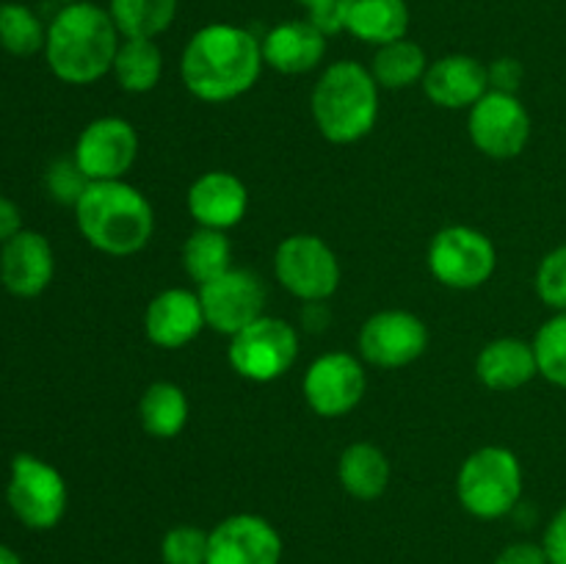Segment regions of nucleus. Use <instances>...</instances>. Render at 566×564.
Listing matches in <instances>:
<instances>
[{
	"label": "nucleus",
	"instance_id": "nucleus-37",
	"mask_svg": "<svg viewBox=\"0 0 566 564\" xmlns=\"http://www.w3.org/2000/svg\"><path fill=\"white\" fill-rule=\"evenodd\" d=\"M495 564H551V558H547L545 547L536 542H512L497 553Z\"/></svg>",
	"mask_w": 566,
	"mask_h": 564
},
{
	"label": "nucleus",
	"instance_id": "nucleus-25",
	"mask_svg": "<svg viewBox=\"0 0 566 564\" xmlns=\"http://www.w3.org/2000/svg\"><path fill=\"white\" fill-rule=\"evenodd\" d=\"M119 86L130 94L153 92L164 75V55L153 39H125L116 50L114 70Z\"/></svg>",
	"mask_w": 566,
	"mask_h": 564
},
{
	"label": "nucleus",
	"instance_id": "nucleus-9",
	"mask_svg": "<svg viewBox=\"0 0 566 564\" xmlns=\"http://www.w3.org/2000/svg\"><path fill=\"white\" fill-rule=\"evenodd\" d=\"M298 335L287 321L260 315L230 341V365L249 382H274L293 368Z\"/></svg>",
	"mask_w": 566,
	"mask_h": 564
},
{
	"label": "nucleus",
	"instance_id": "nucleus-23",
	"mask_svg": "<svg viewBox=\"0 0 566 564\" xmlns=\"http://www.w3.org/2000/svg\"><path fill=\"white\" fill-rule=\"evenodd\" d=\"M390 473V459L374 442H352L340 453V464H337L340 487L357 501H376L385 495Z\"/></svg>",
	"mask_w": 566,
	"mask_h": 564
},
{
	"label": "nucleus",
	"instance_id": "nucleus-16",
	"mask_svg": "<svg viewBox=\"0 0 566 564\" xmlns=\"http://www.w3.org/2000/svg\"><path fill=\"white\" fill-rule=\"evenodd\" d=\"M53 247L42 232L22 230L0 249V282L14 296H39L53 280Z\"/></svg>",
	"mask_w": 566,
	"mask_h": 564
},
{
	"label": "nucleus",
	"instance_id": "nucleus-5",
	"mask_svg": "<svg viewBox=\"0 0 566 564\" xmlns=\"http://www.w3.org/2000/svg\"><path fill=\"white\" fill-rule=\"evenodd\" d=\"M459 503L479 520H501L523 498V464L503 446L470 453L457 476Z\"/></svg>",
	"mask_w": 566,
	"mask_h": 564
},
{
	"label": "nucleus",
	"instance_id": "nucleus-14",
	"mask_svg": "<svg viewBox=\"0 0 566 564\" xmlns=\"http://www.w3.org/2000/svg\"><path fill=\"white\" fill-rule=\"evenodd\" d=\"M429 346V330L409 310H381L359 330V352L379 368H403L423 357Z\"/></svg>",
	"mask_w": 566,
	"mask_h": 564
},
{
	"label": "nucleus",
	"instance_id": "nucleus-33",
	"mask_svg": "<svg viewBox=\"0 0 566 564\" xmlns=\"http://www.w3.org/2000/svg\"><path fill=\"white\" fill-rule=\"evenodd\" d=\"M44 186H48L50 197L61 205H72L75 208L86 188L92 186L83 169L77 166L75 158H59L50 164L48 175H44Z\"/></svg>",
	"mask_w": 566,
	"mask_h": 564
},
{
	"label": "nucleus",
	"instance_id": "nucleus-31",
	"mask_svg": "<svg viewBox=\"0 0 566 564\" xmlns=\"http://www.w3.org/2000/svg\"><path fill=\"white\" fill-rule=\"evenodd\" d=\"M210 531L197 525H175L160 540V558L164 564H208Z\"/></svg>",
	"mask_w": 566,
	"mask_h": 564
},
{
	"label": "nucleus",
	"instance_id": "nucleus-13",
	"mask_svg": "<svg viewBox=\"0 0 566 564\" xmlns=\"http://www.w3.org/2000/svg\"><path fill=\"white\" fill-rule=\"evenodd\" d=\"M368 376L363 363L346 352L321 354L304 374V398L321 418H343L365 396Z\"/></svg>",
	"mask_w": 566,
	"mask_h": 564
},
{
	"label": "nucleus",
	"instance_id": "nucleus-3",
	"mask_svg": "<svg viewBox=\"0 0 566 564\" xmlns=\"http://www.w3.org/2000/svg\"><path fill=\"white\" fill-rule=\"evenodd\" d=\"M81 236L114 258L142 252L155 232V210L136 186L125 180L92 182L75 205Z\"/></svg>",
	"mask_w": 566,
	"mask_h": 564
},
{
	"label": "nucleus",
	"instance_id": "nucleus-15",
	"mask_svg": "<svg viewBox=\"0 0 566 564\" xmlns=\"http://www.w3.org/2000/svg\"><path fill=\"white\" fill-rule=\"evenodd\" d=\"M282 536L260 514H230L210 531L208 564H282Z\"/></svg>",
	"mask_w": 566,
	"mask_h": 564
},
{
	"label": "nucleus",
	"instance_id": "nucleus-27",
	"mask_svg": "<svg viewBox=\"0 0 566 564\" xmlns=\"http://www.w3.org/2000/svg\"><path fill=\"white\" fill-rule=\"evenodd\" d=\"M426 70H429V61H426L423 48L403 36L376 50L370 75L381 88H409L423 81Z\"/></svg>",
	"mask_w": 566,
	"mask_h": 564
},
{
	"label": "nucleus",
	"instance_id": "nucleus-26",
	"mask_svg": "<svg viewBox=\"0 0 566 564\" xmlns=\"http://www.w3.org/2000/svg\"><path fill=\"white\" fill-rule=\"evenodd\" d=\"M182 269L199 285L230 271L232 243L224 236V230H210V227L193 230L182 243Z\"/></svg>",
	"mask_w": 566,
	"mask_h": 564
},
{
	"label": "nucleus",
	"instance_id": "nucleus-17",
	"mask_svg": "<svg viewBox=\"0 0 566 564\" xmlns=\"http://www.w3.org/2000/svg\"><path fill=\"white\" fill-rule=\"evenodd\" d=\"M205 313L199 293L186 288L160 291L144 310V332L160 348H182L202 332Z\"/></svg>",
	"mask_w": 566,
	"mask_h": 564
},
{
	"label": "nucleus",
	"instance_id": "nucleus-18",
	"mask_svg": "<svg viewBox=\"0 0 566 564\" xmlns=\"http://www.w3.org/2000/svg\"><path fill=\"white\" fill-rule=\"evenodd\" d=\"M249 208V191L232 171H205L188 188V213L199 227L230 230L241 224Z\"/></svg>",
	"mask_w": 566,
	"mask_h": 564
},
{
	"label": "nucleus",
	"instance_id": "nucleus-29",
	"mask_svg": "<svg viewBox=\"0 0 566 564\" xmlns=\"http://www.w3.org/2000/svg\"><path fill=\"white\" fill-rule=\"evenodd\" d=\"M48 31L39 17L20 3L0 6V48L11 55H33L44 50Z\"/></svg>",
	"mask_w": 566,
	"mask_h": 564
},
{
	"label": "nucleus",
	"instance_id": "nucleus-6",
	"mask_svg": "<svg viewBox=\"0 0 566 564\" xmlns=\"http://www.w3.org/2000/svg\"><path fill=\"white\" fill-rule=\"evenodd\" d=\"M6 501L25 529L50 531L64 518L70 492L64 476L53 464L33 453H17L11 459Z\"/></svg>",
	"mask_w": 566,
	"mask_h": 564
},
{
	"label": "nucleus",
	"instance_id": "nucleus-36",
	"mask_svg": "<svg viewBox=\"0 0 566 564\" xmlns=\"http://www.w3.org/2000/svg\"><path fill=\"white\" fill-rule=\"evenodd\" d=\"M542 547H545L551 564H566V506L553 514L551 525L542 536Z\"/></svg>",
	"mask_w": 566,
	"mask_h": 564
},
{
	"label": "nucleus",
	"instance_id": "nucleus-19",
	"mask_svg": "<svg viewBox=\"0 0 566 564\" xmlns=\"http://www.w3.org/2000/svg\"><path fill=\"white\" fill-rule=\"evenodd\" d=\"M423 92L440 108H473L490 92L486 66L479 59H473V55H446V59L429 64L423 75Z\"/></svg>",
	"mask_w": 566,
	"mask_h": 564
},
{
	"label": "nucleus",
	"instance_id": "nucleus-8",
	"mask_svg": "<svg viewBox=\"0 0 566 564\" xmlns=\"http://www.w3.org/2000/svg\"><path fill=\"white\" fill-rule=\"evenodd\" d=\"M274 274L287 293L310 304L329 299L340 285L337 254L324 238L307 236V232L285 238L276 247Z\"/></svg>",
	"mask_w": 566,
	"mask_h": 564
},
{
	"label": "nucleus",
	"instance_id": "nucleus-1",
	"mask_svg": "<svg viewBox=\"0 0 566 564\" xmlns=\"http://www.w3.org/2000/svg\"><path fill=\"white\" fill-rule=\"evenodd\" d=\"M263 64V44L252 31L230 22H213L188 39L180 75L197 100L230 103L258 83Z\"/></svg>",
	"mask_w": 566,
	"mask_h": 564
},
{
	"label": "nucleus",
	"instance_id": "nucleus-39",
	"mask_svg": "<svg viewBox=\"0 0 566 564\" xmlns=\"http://www.w3.org/2000/svg\"><path fill=\"white\" fill-rule=\"evenodd\" d=\"M0 564H22V558L17 556L9 545H3V542H0Z\"/></svg>",
	"mask_w": 566,
	"mask_h": 564
},
{
	"label": "nucleus",
	"instance_id": "nucleus-35",
	"mask_svg": "<svg viewBox=\"0 0 566 564\" xmlns=\"http://www.w3.org/2000/svg\"><path fill=\"white\" fill-rule=\"evenodd\" d=\"M296 3H302L307 9V20L313 25H318L326 36L340 31V17H337L340 0H296Z\"/></svg>",
	"mask_w": 566,
	"mask_h": 564
},
{
	"label": "nucleus",
	"instance_id": "nucleus-24",
	"mask_svg": "<svg viewBox=\"0 0 566 564\" xmlns=\"http://www.w3.org/2000/svg\"><path fill=\"white\" fill-rule=\"evenodd\" d=\"M188 398L175 382H153L138 401V418L144 431L158 440H171L188 424Z\"/></svg>",
	"mask_w": 566,
	"mask_h": 564
},
{
	"label": "nucleus",
	"instance_id": "nucleus-12",
	"mask_svg": "<svg viewBox=\"0 0 566 564\" xmlns=\"http://www.w3.org/2000/svg\"><path fill=\"white\" fill-rule=\"evenodd\" d=\"M138 136L136 127L122 116H99L88 122L75 144L77 166L92 182L122 180L136 164Z\"/></svg>",
	"mask_w": 566,
	"mask_h": 564
},
{
	"label": "nucleus",
	"instance_id": "nucleus-10",
	"mask_svg": "<svg viewBox=\"0 0 566 564\" xmlns=\"http://www.w3.org/2000/svg\"><path fill=\"white\" fill-rule=\"evenodd\" d=\"M468 130L475 149L497 160L517 158L531 138V116L517 94L486 92L470 108Z\"/></svg>",
	"mask_w": 566,
	"mask_h": 564
},
{
	"label": "nucleus",
	"instance_id": "nucleus-4",
	"mask_svg": "<svg viewBox=\"0 0 566 564\" xmlns=\"http://www.w3.org/2000/svg\"><path fill=\"white\" fill-rule=\"evenodd\" d=\"M313 119L332 144H354L379 119V83L357 61H337L321 72L313 88Z\"/></svg>",
	"mask_w": 566,
	"mask_h": 564
},
{
	"label": "nucleus",
	"instance_id": "nucleus-11",
	"mask_svg": "<svg viewBox=\"0 0 566 564\" xmlns=\"http://www.w3.org/2000/svg\"><path fill=\"white\" fill-rule=\"evenodd\" d=\"M199 302H202L205 324L232 337L263 315L265 288L254 271L230 269L199 285Z\"/></svg>",
	"mask_w": 566,
	"mask_h": 564
},
{
	"label": "nucleus",
	"instance_id": "nucleus-34",
	"mask_svg": "<svg viewBox=\"0 0 566 564\" xmlns=\"http://www.w3.org/2000/svg\"><path fill=\"white\" fill-rule=\"evenodd\" d=\"M523 64L517 59H495L486 66V77H490L492 92L503 94H517L520 83H523Z\"/></svg>",
	"mask_w": 566,
	"mask_h": 564
},
{
	"label": "nucleus",
	"instance_id": "nucleus-38",
	"mask_svg": "<svg viewBox=\"0 0 566 564\" xmlns=\"http://www.w3.org/2000/svg\"><path fill=\"white\" fill-rule=\"evenodd\" d=\"M22 232V213L11 199L0 197V243L11 241V238Z\"/></svg>",
	"mask_w": 566,
	"mask_h": 564
},
{
	"label": "nucleus",
	"instance_id": "nucleus-28",
	"mask_svg": "<svg viewBox=\"0 0 566 564\" xmlns=\"http://www.w3.org/2000/svg\"><path fill=\"white\" fill-rule=\"evenodd\" d=\"M108 14L125 39H155L175 22L177 0H111Z\"/></svg>",
	"mask_w": 566,
	"mask_h": 564
},
{
	"label": "nucleus",
	"instance_id": "nucleus-7",
	"mask_svg": "<svg viewBox=\"0 0 566 564\" xmlns=\"http://www.w3.org/2000/svg\"><path fill=\"white\" fill-rule=\"evenodd\" d=\"M495 243L475 227H446L429 243V269L453 291H473L495 274Z\"/></svg>",
	"mask_w": 566,
	"mask_h": 564
},
{
	"label": "nucleus",
	"instance_id": "nucleus-21",
	"mask_svg": "<svg viewBox=\"0 0 566 564\" xmlns=\"http://www.w3.org/2000/svg\"><path fill=\"white\" fill-rule=\"evenodd\" d=\"M475 374H479L481 385L490 390H520L534 376H539L534 343H525L520 337H497V341L486 343L475 359Z\"/></svg>",
	"mask_w": 566,
	"mask_h": 564
},
{
	"label": "nucleus",
	"instance_id": "nucleus-30",
	"mask_svg": "<svg viewBox=\"0 0 566 564\" xmlns=\"http://www.w3.org/2000/svg\"><path fill=\"white\" fill-rule=\"evenodd\" d=\"M534 352L539 376H545L553 385L566 387V310L539 326L534 337Z\"/></svg>",
	"mask_w": 566,
	"mask_h": 564
},
{
	"label": "nucleus",
	"instance_id": "nucleus-40",
	"mask_svg": "<svg viewBox=\"0 0 566 564\" xmlns=\"http://www.w3.org/2000/svg\"><path fill=\"white\" fill-rule=\"evenodd\" d=\"M66 3H70V0H66Z\"/></svg>",
	"mask_w": 566,
	"mask_h": 564
},
{
	"label": "nucleus",
	"instance_id": "nucleus-20",
	"mask_svg": "<svg viewBox=\"0 0 566 564\" xmlns=\"http://www.w3.org/2000/svg\"><path fill=\"white\" fill-rule=\"evenodd\" d=\"M263 61L282 75H304L324 61L326 33L310 20L280 22L263 36Z\"/></svg>",
	"mask_w": 566,
	"mask_h": 564
},
{
	"label": "nucleus",
	"instance_id": "nucleus-2",
	"mask_svg": "<svg viewBox=\"0 0 566 564\" xmlns=\"http://www.w3.org/2000/svg\"><path fill=\"white\" fill-rule=\"evenodd\" d=\"M119 36L114 20L94 3H70L48 28L44 55L59 81L88 86L114 70Z\"/></svg>",
	"mask_w": 566,
	"mask_h": 564
},
{
	"label": "nucleus",
	"instance_id": "nucleus-22",
	"mask_svg": "<svg viewBox=\"0 0 566 564\" xmlns=\"http://www.w3.org/2000/svg\"><path fill=\"white\" fill-rule=\"evenodd\" d=\"M340 31L381 48L409 31L407 0H340Z\"/></svg>",
	"mask_w": 566,
	"mask_h": 564
},
{
	"label": "nucleus",
	"instance_id": "nucleus-32",
	"mask_svg": "<svg viewBox=\"0 0 566 564\" xmlns=\"http://www.w3.org/2000/svg\"><path fill=\"white\" fill-rule=\"evenodd\" d=\"M536 293L556 313L566 310V243L542 258L539 269H536Z\"/></svg>",
	"mask_w": 566,
	"mask_h": 564
}]
</instances>
